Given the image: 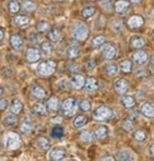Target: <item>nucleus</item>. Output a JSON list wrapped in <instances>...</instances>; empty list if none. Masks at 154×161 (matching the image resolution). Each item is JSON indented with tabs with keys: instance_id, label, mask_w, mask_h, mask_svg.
Returning <instances> with one entry per match:
<instances>
[{
	"instance_id": "412c9836",
	"label": "nucleus",
	"mask_w": 154,
	"mask_h": 161,
	"mask_svg": "<svg viewBox=\"0 0 154 161\" xmlns=\"http://www.w3.org/2000/svg\"><path fill=\"white\" fill-rule=\"evenodd\" d=\"M36 143H37V146H38L40 149H42V150L46 151V150H48V149L50 148V143H49V141L47 140V138H45V137H44V136L39 137V138L37 139Z\"/></svg>"
},
{
	"instance_id": "f257e3e1",
	"label": "nucleus",
	"mask_w": 154,
	"mask_h": 161,
	"mask_svg": "<svg viewBox=\"0 0 154 161\" xmlns=\"http://www.w3.org/2000/svg\"><path fill=\"white\" fill-rule=\"evenodd\" d=\"M78 108L79 105L77 101L73 98H68L63 102L61 106V111L62 114L65 115L66 117H72L78 112Z\"/></svg>"
},
{
	"instance_id": "c756f323",
	"label": "nucleus",
	"mask_w": 154,
	"mask_h": 161,
	"mask_svg": "<svg viewBox=\"0 0 154 161\" xmlns=\"http://www.w3.org/2000/svg\"><path fill=\"white\" fill-rule=\"evenodd\" d=\"M96 14V9L94 7H86L82 10V14L84 18H89Z\"/></svg>"
},
{
	"instance_id": "2f4dec72",
	"label": "nucleus",
	"mask_w": 154,
	"mask_h": 161,
	"mask_svg": "<svg viewBox=\"0 0 154 161\" xmlns=\"http://www.w3.org/2000/svg\"><path fill=\"white\" fill-rule=\"evenodd\" d=\"M20 131H21V133L24 134V135H29V134H30L31 131H32V126H31V124L29 123V122H23V123L21 124V126H20Z\"/></svg>"
},
{
	"instance_id": "0e129e2a",
	"label": "nucleus",
	"mask_w": 154,
	"mask_h": 161,
	"mask_svg": "<svg viewBox=\"0 0 154 161\" xmlns=\"http://www.w3.org/2000/svg\"><path fill=\"white\" fill-rule=\"evenodd\" d=\"M0 57H1V55H0Z\"/></svg>"
},
{
	"instance_id": "09e8293b",
	"label": "nucleus",
	"mask_w": 154,
	"mask_h": 161,
	"mask_svg": "<svg viewBox=\"0 0 154 161\" xmlns=\"http://www.w3.org/2000/svg\"><path fill=\"white\" fill-rule=\"evenodd\" d=\"M113 27H114V29L117 31H120V30L122 29L123 24H122V22H121V21L117 20V21H115V22L113 24Z\"/></svg>"
},
{
	"instance_id": "393cba45",
	"label": "nucleus",
	"mask_w": 154,
	"mask_h": 161,
	"mask_svg": "<svg viewBox=\"0 0 154 161\" xmlns=\"http://www.w3.org/2000/svg\"><path fill=\"white\" fill-rule=\"evenodd\" d=\"M41 49L46 55H49V54H51L53 52V47H52V45L49 42H46V41H45V42H43L41 44Z\"/></svg>"
},
{
	"instance_id": "f3484780",
	"label": "nucleus",
	"mask_w": 154,
	"mask_h": 161,
	"mask_svg": "<svg viewBox=\"0 0 154 161\" xmlns=\"http://www.w3.org/2000/svg\"><path fill=\"white\" fill-rule=\"evenodd\" d=\"M85 87L88 91H95L98 89V80L93 78V77H90L86 80L85 82Z\"/></svg>"
},
{
	"instance_id": "3c124183",
	"label": "nucleus",
	"mask_w": 154,
	"mask_h": 161,
	"mask_svg": "<svg viewBox=\"0 0 154 161\" xmlns=\"http://www.w3.org/2000/svg\"><path fill=\"white\" fill-rule=\"evenodd\" d=\"M149 68H150V70L154 73V55L150 58V62H149Z\"/></svg>"
},
{
	"instance_id": "e2e57ef3",
	"label": "nucleus",
	"mask_w": 154,
	"mask_h": 161,
	"mask_svg": "<svg viewBox=\"0 0 154 161\" xmlns=\"http://www.w3.org/2000/svg\"><path fill=\"white\" fill-rule=\"evenodd\" d=\"M153 38H154V31H153Z\"/></svg>"
},
{
	"instance_id": "6ab92c4d",
	"label": "nucleus",
	"mask_w": 154,
	"mask_h": 161,
	"mask_svg": "<svg viewBox=\"0 0 154 161\" xmlns=\"http://www.w3.org/2000/svg\"><path fill=\"white\" fill-rule=\"evenodd\" d=\"M60 101L57 97H51L47 101V109L50 111H56L59 108Z\"/></svg>"
},
{
	"instance_id": "052dcab7",
	"label": "nucleus",
	"mask_w": 154,
	"mask_h": 161,
	"mask_svg": "<svg viewBox=\"0 0 154 161\" xmlns=\"http://www.w3.org/2000/svg\"><path fill=\"white\" fill-rule=\"evenodd\" d=\"M54 1H56V2H62V1H64V0H54Z\"/></svg>"
},
{
	"instance_id": "6e6552de",
	"label": "nucleus",
	"mask_w": 154,
	"mask_h": 161,
	"mask_svg": "<svg viewBox=\"0 0 154 161\" xmlns=\"http://www.w3.org/2000/svg\"><path fill=\"white\" fill-rule=\"evenodd\" d=\"M71 85L75 89H81L85 85V80L82 75H76L71 80Z\"/></svg>"
},
{
	"instance_id": "58836bf2",
	"label": "nucleus",
	"mask_w": 154,
	"mask_h": 161,
	"mask_svg": "<svg viewBox=\"0 0 154 161\" xmlns=\"http://www.w3.org/2000/svg\"><path fill=\"white\" fill-rule=\"evenodd\" d=\"M145 45V40L141 37H136L132 40V46L135 48H141Z\"/></svg>"
},
{
	"instance_id": "39448f33",
	"label": "nucleus",
	"mask_w": 154,
	"mask_h": 161,
	"mask_svg": "<svg viewBox=\"0 0 154 161\" xmlns=\"http://www.w3.org/2000/svg\"><path fill=\"white\" fill-rule=\"evenodd\" d=\"M112 115H113L112 110L109 107H107V106H101V107L98 108L94 112V114H93L94 119L96 120H98V121L107 120V119H109L112 117Z\"/></svg>"
},
{
	"instance_id": "9d476101",
	"label": "nucleus",
	"mask_w": 154,
	"mask_h": 161,
	"mask_svg": "<svg viewBox=\"0 0 154 161\" xmlns=\"http://www.w3.org/2000/svg\"><path fill=\"white\" fill-rule=\"evenodd\" d=\"M10 42H11V45L12 47L15 49V50H21L23 48V46H24V43H23V40L22 38L17 35V34H13L11 36V39H10Z\"/></svg>"
},
{
	"instance_id": "7c9ffc66",
	"label": "nucleus",
	"mask_w": 154,
	"mask_h": 161,
	"mask_svg": "<svg viewBox=\"0 0 154 161\" xmlns=\"http://www.w3.org/2000/svg\"><path fill=\"white\" fill-rule=\"evenodd\" d=\"M120 66V69L125 72V73H129L130 70H131V63L129 61V60H125V61H122L119 64Z\"/></svg>"
},
{
	"instance_id": "bf43d9fd",
	"label": "nucleus",
	"mask_w": 154,
	"mask_h": 161,
	"mask_svg": "<svg viewBox=\"0 0 154 161\" xmlns=\"http://www.w3.org/2000/svg\"><path fill=\"white\" fill-rule=\"evenodd\" d=\"M130 1L132 2V3H139L141 0H130Z\"/></svg>"
},
{
	"instance_id": "4c0bfd02",
	"label": "nucleus",
	"mask_w": 154,
	"mask_h": 161,
	"mask_svg": "<svg viewBox=\"0 0 154 161\" xmlns=\"http://www.w3.org/2000/svg\"><path fill=\"white\" fill-rule=\"evenodd\" d=\"M67 54H68V56H69L70 58H72V59L77 58V57H78V55H79V49H78V47H75V46L70 47L69 49H68Z\"/></svg>"
},
{
	"instance_id": "f704fd0d",
	"label": "nucleus",
	"mask_w": 154,
	"mask_h": 161,
	"mask_svg": "<svg viewBox=\"0 0 154 161\" xmlns=\"http://www.w3.org/2000/svg\"><path fill=\"white\" fill-rule=\"evenodd\" d=\"M4 123H5L7 126H14V125L17 123V119H16L14 116L9 115V116H7V117L4 119Z\"/></svg>"
},
{
	"instance_id": "4be33fe9",
	"label": "nucleus",
	"mask_w": 154,
	"mask_h": 161,
	"mask_svg": "<svg viewBox=\"0 0 154 161\" xmlns=\"http://www.w3.org/2000/svg\"><path fill=\"white\" fill-rule=\"evenodd\" d=\"M86 122H87V117L84 115H81L78 118H76V119L74 120V126L76 128H81L84 126Z\"/></svg>"
},
{
	"instance_id": "79ce46f5",
	"label": "nucleus",
	"mask_w": 154,
	"mask_h": 161,
	"mask_svg": "<svg viewBox=\"0 0 154 161\" xmlns=\"http://www.w3.org/2000/svg\"><path fill=\"white\" fill-rule=\"evenodd\" d=\"M100 6L104 10L108 11V12L112 11V2H111V0H102V1L100 2Z\"/></svg>"
},
{
	"instance_id": "a878e982",
	"label": "nucleus",
	"mask_w": 154,
	"mask_h": 161,
	"mask_svg": "<svg viewBox=\"0 0 154 161\" xmlns=\"http://www.w3.org/2000/svg\"><path fill=\"white\" fill-rule=\"evenodd\" d=\"M122 103H123V105L125 107L131 108V107L134 106L135 102H134V100H133L132 97H130V96H125V97L122 98Z\"/></svg>"
},
{
	"instance_id": "f03ea898",
	"label": "nucleus",
	"mask_w": 154,
	"mask_h": 161,
	"mask_svg": "<svg viewBox=\"0 0 154 161\" xmlns=\"http://www.w3.org/2000/svg\"><path fill=\"white\" fill-rule=\"evenodd\" d=\"M89 34V30L87 26L83 23L77 24L72 31V37L79 41H84Z\"/></svg>"
},
{
	"instance_id": "a19ab883",
	"label": "nucleus",
	"mask_w": 154,
	"mask_h": 161,
	"mask_svg": "<svg viewBox=\"0 0 154 161\" xmlns=\"http://www.w3.org/2000/svg\"><path fill=\"white\" fill-rule=\"evenodd\" d=\"M134 138L138 141H144L145 138H146V134L145 132L141 131V130H138L134 133Z\"/></svg>"
},
{
	"instance_id": "13d9d810",
	"label": "nucleus",
	"mask_w": 154,
	"mask_h": 161,
	"mask_svg": "<svg viewBox=\"0 0 154 161\" xmlns=\"http://www.w3.org/2000/svg\"><path fill=\"white\" fill-rule=\"evenodd\" d=\"M102 160H114V157H112V156H108V157H103L102 158Z\"/></svg>"
},
{
	"instance_id": "dca6fc26",
	"label": "nucleus",
	"mask_w": 154,
	"mask_h": 161,
	"mask_svg": "<svg viewBox=\"0 0 154 161\" xmlns=\"http://www.w3.org/2000/svg\"><path fill=\"white\" fill-rule=\"evenodd\" d=\"M130 4L126 0H119L117 1L114 5V9L118 14H123L127 11V9L129 8Z\"/></svg>"
},
{
	"instance_id": "aec40b11",
	"label": "nucleus",
	"mask_w": 154,
	"mask_h": 161,
	"mask_svg": "<svg viewBox=\"0 0 154 161\" xmlns=\"http://www.w3.org/2000/svg\"><path fill=\"white\" fill-rule=\"evenodd\" d=\"M13 23H14V25H16L18 27H23L29 23V18L26 15H19L14 18Z\"/></svg>"
},
{
	"instance_id": "ea45409f",
	"label": "nucleus",
	"mask_w": 154,
	"mask_h": 161,
	"mask_svg": "<svg viewBox=\"0 0 154 161\" xmlns=\"http://www.w3.org/2000/svg\"><path fill=\"white\" fill-rule=\"evenodd\" d=\"M49 27L50 26H49L48 23H46L45 21H42L40 23H38V25H37V31L39 32H45L49 29Z\"/></svg>"
},
{
	"instance_id": "c85d7f7f",
	"label": "nucleus",
	"mask_w": 154,
	"mask_h": 161,
	"mask_svg": "<svg viewBox=\"0 0 154 161\" xmlns=\"http://www.w3.org/2000/svg\"><path fill=\"white\" fill-rule=\"evenodd\" d=\"M20 10V4L15 1V0H12V1L9 3V11L11 14H16L18 13Z\"/></svg>"
},
{
	"instance_id": "1a4fd4ad",
	"label": "nucleus",
	"mask_w": 154,
	"mask_h": 161,
	"mask_svg": "<svg viewBox=\"0 0 154 161\" xmlns=\"http://www.w3.org/2000/svg\"><path fill=\"white\" fill-rule=\"evenodd\" d=\"M114 87H115V90H116L117 93L123 95V94H125L127 92V90L129 88V84H128V82H127L126 80L120 79V80H118L117 82L115 83Z\"/></svg>"
},
{
	"instance_id": "2eb2a0df",
	"label": "nucleus",
	"mask_w": 154,
	"mask_h": 161,
	"mask_svg": "<svg viewBox=\"0 0 154 161\" xmlns=\"http://www.w3.org/2000/svg\"><path fill=\"white\" fill-rule=\"evenodd\" d=\"M115 54H116V49H115V47H114V46L109 45V46H107V47L103 49V56H104L106 59H108V60L114 59V56H115Z\"/></svg>"
},
{
	"instance_id": "c9c22d12",
	"label": "nucleus",
	"mask_w": 154,
	"mask_h": 161,
	"mask_svg": "<svg viewBox=\"0 0 154 161\" xmlns=\"http://www.w3.org/2000/svg\"><path fill=\"white\" fill-rule=\"evenodd\" d=\"M106 72L109 76H114L117 73V65L115 64H110L106 67Z\"/></svg>"
},
{
	"instance_id": "cd10ccee",
	"label": "nucleus",
	"mask_w": 154,
	"mask_h": 161,
	"mask_svg": "<svg viewBox=\"0 0 154 161\" xmlns=\"http://www.w3.org/2000/svg\"><path fill=\"white\" fill-rule=\"evenodd\" d=\"M51 136L52 137H55V138H61L62 136H63V129L60 126H56L52 129L51 133H50Z\"/></svg>"
},
{
	"instance_id": "5fc2aeb1",
	"label": "nucleus",
	"mask_w": 154,
	"mask_h": 161,
	"mask_svg": "<svg viewBox=\"0 0 154 161\" xmlns=\"http://www.w3.org/2000/svg\"><path fill=\"white\" fill-rule=\"evenodd\" d=\"M36 40H37V38H36V36H35V35H32V36L29 38V42H30V43H35V42H36Z\"/></svg>"
},
{
	"instance_id": "37998d69",
	"label": "nucleus",
	"mask_w": 154,
	"mask_h": 161,
	"mask_svg": "<svg viewBox=\"0 0 154 161\" xmlns=\"http://www.w3.org/2000/svg\"><path fill=\"white\" fill-rule=\"evenodd\" d=\"M104 42H105V37H103V36H98V37H96V38L93 39V45L95 47H99Z\"/></svg>"
},
{
	"instance_id": "ddd939ff",
	"label": "nucleus",
	"mask_w": 154,
	"mask_h": 161,
	"mask_svg": "<svg viewBox=\"0 0 154 161\" xmlns=\"http://www.w3.org/2000/svg\"><path fill=\"white\" fill-rule=\"evenodd\" d=\"M133 60L137 64H144L147 60V53L144 50H138L133 54Z\"/></svg>"
},
{
	"instance_id": "20e7f679",
	"label": "nucleus",
	"mask_w": 154,
	"mask_h": 161,
	"mask_svg": "<svg viewBox=\"0 0 154 161\" xmlns=\"http://www.w3.org/2000/svg\"><path fill=\"white\" fill-rule=\"evenodd\" d=\"M56 70V63L53 61H45L42 62L37 66V72L43 76H48L55 72Z\"/></svg>"
},
{
	"instance_id": "4468645a",
	"label": "nucleus",
	"mask_w": 154,
	"mask_h": 161,
	"mask_svg": "<svg viewBox=\"0 0 154 161\" xmlns=\"http://www.w3.org/2000/svg\"><path fill=\"white\" fill-rule=\"evenodd\" d=\"M31 93H32L33 97H35V98L38 99V100H43V99H45V96H46L45 90L43 87L38 86H33V88H32V90H31Z\"/></svg>"
},
{
	"instance_id": "6e6d98bb",
	"label": "nucleus",
	"mask_w": 154,
	"mask_h": 161,
	"mask_svg": "<svg viewBox=\"0 0 154 161\" xmlns=\"http://www.w3.org/2000/svg\"><path fill=\"white\" fill-rule=\"evenodd\" d=\"M4 39V31L3 30H0V42Z\"/></svg>"
},
{
	"instance_id": "0eeeda50",
	"label": "nucleus",
	"mask_w": 154,
	"mask_h": 161,
	"mask_svg": "<svg viewBox=\"0 0 154 161\" xmlns=\"http://www.w3.org/2000/svg\"><path fill=\"white\" fill-rule=\"evenodd\" d=\"M65 155V150L61 148V147H56L54 148L51 152H50V154H49V157L51 160H61L64 157Z\"/></svg>"
},
{
	"instance_id": "a211bd4d",
	"label": "nucleus",
	"mask_w": 154,
	"mask_h": 161,
	"mask_svg": "<svg viewBox=\"0 0 154 161\" xmlns=\"http://www.w3.org/2000/svg\"><path fill=\"white\" fill-rule=\"evenodd\" d=\"M23 109V104L19 100H13L11 105V112L14 115H18L21 113Z\"/></svg>"
},
{
	"instance_id": "a18cd8bd",
	"label": "nucleus",
	"mask_w": 154,
	"mask_h": 161,
	"mask_svg": "<svg viewBox=\"0 0 154 161\" xmlns=\"http://www.w3.org/2000/svg\"><path fill=\"white\" fill-rule=\"evenodd\" d=\"M58 86H59V87L61 88V89H62V90H65V89H67V87H68V84H67V82H66V80L65 79H61L60 82L58 83Z\"/></svg>"
},
{
	"instance_id": "49530a36",
	"label": "nucleus",
	"mask_w": 154,
	"mask_h": 161,
	"mask_svg": "<svg viewBox=\"0 0 154 161\" xmlns=\"http://www.w3.org/2000/svg\"><path fill=\"white\" fill-rule=\"evenodd\" d=\"M123 128L126 130V131H130L132 129V122L129 119L125 120L123 122Z\"/></svg>"
},
{
	"instance_id": "864d4df0",
	"label": "nucleus",
	"mask_w": 154,
	"mask_h": 161,
	"mask_svg": "<svg viewBox=\"0 0 154 161\" xmlns=\"http://www.w3.org/2000/svg\"><path fill=\"white\" fill-rule=\"evenodd\" d=\"M70 69H71L72 71H78V69H79V66L77 65V64H73V65H71Z\"/></svg>"
},
{
	"instance_id": "b1692460",
	"label": "nucleus",
	"mask_w": 154,
	"mask_h": 161,
	"mask_svg": "<svg viewBox=\"0 0 154 161\" xmlns=\"http://www.w3.org/2000/svg\"><path fill=\"white\" fill-rule=\"evenodd\" d=\"M107 133H108V130L105 126H99L96 130V136L98 139H104L107 136Z\"/></svg>"
},
{
	"instance_id": "c03bdc74",
	"label": "nucleus",
	"mask_w": 154,
	"mask_h": 161,
	"mask_svg": "<svg viewBox=\"0 0 154 161\" xmlns=\"http://www.w3.org/2000/svg\"><path fill=\"white\" fill-rule=\"evenodd\" d=\"M81 107H82V109L83 111H88V110H90V108H91V103H90L89 101L85 100V101L82 102Z\"/></svg>"
},
{
	"instance_id": "473e14b6",
	"label": "nucleus",
	"mask_w": 154,
	"mask_h": 161,
	"mask_svg": "<svg viewBox=\"0 0 154 161\" xmlns=\"http://www.w3.org/2000/svg\"><path fill=\"white\" fill-rule=\"evenodd\" d=\"M23 8H24L26 11H28V12H33V11L36 10L37 6H36V4L33 3L32 1L27 0V1H25V2L23 3Z\"/></svg>"
},
{
	"instance_id": "603ef678",
	"label": "nucleus",
	"mask_w": 154,
	"mask_h": 161,
	"mask_svg": "<svg viewBox=\"0 0 154 161\" xmlns=\"http://www.w3.org/2000/svg\"><path fill=\"white\" fill-rule=\"evenodd\" d=\"M62 121V119L61 118V117H54L53 119H51V122H59V123H61Z\"/></svg>"
},
{
	"instance_id": "7ed1b4c3",
	"label": "nucleus",
	"mask_w": 154,
	"mask_h": 161,
	"mask_svg": "<svg viewBox=\"0 0 154 161\" xmlns=\"http://www.w3.org/2000/svg\"><path fill=\"white\" fill-rule=\"evenodd\" d=\"M5 145L9 150L18 149L21 146V138L17 134H15L13 132H10L6 135Z\"/></svg>"
},
{
	"instance_id": "423d86ee",
	"label": "nucleus",
	"mask_w": 154,
	"mask_h": 161,
	"mask_svg": "<svg viewBox=\"0 0 154 161\" xmlns=\"http://www.w3.org/2000/svg\"><path fill=\"white\" fill-rule=\"evenodd\" d=\"M40 57H41V54H40L39 49H37L35 47H29L27 50L26 58H27L28 62H29V63H36L40 59Z\"/></svg>"
},
{
	"instance_id": "4d7b16f0",
	"label": "nucleus",
	"mask_w": 154,
	"mask_h": 161,
	"mask_svg": "<svg viewBox=\"0 0 154 161\" xmlns=\"http://www.w3.org/2000/svg\"><path fill=\"white\" fill-rule=\"evenodd\" d=\"M150 153L154 156V144H152L150 146Z\"/></svg>"
},
{
	"instance_id": "e433bc0d",
	"label": "nucleus",
	"mask_w": 154,
	"mask_h": 161,
	"mask_svg": "<svg viewBox=\"0 0 154 161\" xmlns=\"http://www.w3.org/2000/svg\"><path fill=\"white\" fill-rule=\"evenodd\" d=\"M80 138L82 142H90L92 140V134L89 131H83L81 134Z\"/></svg>"
},
{
	"instance_id": "f8f14e48",
	"label": "nucleus",
	"mask_w": 154,
	"mask_h": 161,
	"mask_svg": "<svg viewBox=\"0 0 154 161\" xmlns=\"http://www.w3.org/2000/svg\"><path fill=\"white\" fill-rule=\"evenodd\" d=\"M141 112L146 118H154V105L149 103H146L142 105Z\"/></svg>"
},
{
	"instance_id": "bb28decb",
	"label": "nucleus",
	"mask_w": 154,
	"mask_h": 161,
	"mask_svg": "<svg viewBox=\"0 0 154 161\" xmlns=\"http://www.w3.org/2000/svg\"><path fill=\"white\" fill-rule=\"evenodd\" d=\"M48 37L52 42H57L61 38V31L57 29H52L48 33Z\"/></svg>"
},
{
	"instance_id": "680f3d73",
	"label": "nucleus",
	"mask_w": 154,
	"mask_h": 161,
	"mask_svg": "<svg viewBox=\"0 0 154 161\" xmlns=\"http://www.w3.org/2000/svg\"><path fill=\"white\" fill-rule=\"evenodd\" d=\"M2 93H3V90H2L1 88H0V96H1V95H2Z\"/></svg>"
},
{
	"instance_id": "de8ad7c7",
	"label": "nucleus",
	"mask_w": 154,
	"mask_h": 161,
	"mask_svg": "<svg viewBox=\"0 0 154 161\" xmlns=\"http://www.w3.org/2000/svg\"><path fill=\"white\" fill-rule=\"evenodd\" d=\"M7 106H8L7 100H5V99H1V100H0V110L4 111L7 108Z\"/></svg>"
},
{
	"instance_id": "5701e85b",
	"label": "nucleus",
	"mask_w": 154,
	"mask_h": 161,
	"mask_svg": "<svg viewBox=\"0 0 154 161\" xmlns=\"http://www.w3.org/2000/svg\"><path fill=\"white\" fill-rule=\"evenodd\" d=\"M118 157L121 160H132L133 159V155L132 153L128 151V150H121L118 152Z\"/></svg>"
},
{
	"instance_id": "72a5a7b5",
	"label": "nucleus",
	"mask_w": 154,
	"mask_h": 161,
	"mask_svg": "<svg viewBox=\"0 0 154 161\" xmlns=\"http://www.w3.org/2000/svg\"><path fill=\"white\" fill-rule=\"evenodd\" d=\"M33 110H34V112H36L39 115H45L46 113V109H45V105L42 103H35L33 105Z\"/></svg>"
},
{
	"instance_id": "9b49d317",
	"label": "nucleus",
	"mask_w": 154,
	"mask_h": 161,
	"mask_svg": "<svg viewBox=\"0 0 154 161\" xmlns=\"http://www.w3.org/2000/svg\"><path fill=\"white\" fill-rule=\"evenodd\" d=\"M128 24H129V26H130V28H132V29H138V28H140V27L143 26V24H144V19H143V17H141V16H139V15H133V16H131V17L129 19Z\"/></svg>"
},
{
	"instance_id": "8fccbe9b",
	"label": "nucleus",
	"mask_w": 154,
	"mask_h": 161,
	"mask_svg": "<svg viewBox=\"0 0 154 161\" xmlns=\"http://www.w3.org/2000/svg\"><path fill=\"white\" fill-rule=\"evenodd\" d=\"M95 66H96V64H95L93 61H89V62H87L86 64H85V67H86V69H88V70L93 69Z\"/></svg>"
}]
</instances>
